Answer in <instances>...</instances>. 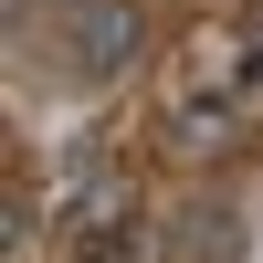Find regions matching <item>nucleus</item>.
<instances>
[{"instance_id": "1", "label": "nucleus", "mask_w": 263, "mask_h": 263, "mask_svg": "<svg viewBox=\"0 0 263 263\" xmlns=\"http://www.w3.org/2000/svg\"><path fill=\"white\" fill-rule=\"evenodd\" d=\"M126 53H137V11H126V0H95V11L74 21V63L84 74H116Z\"/></svg>"}]
</instances>
